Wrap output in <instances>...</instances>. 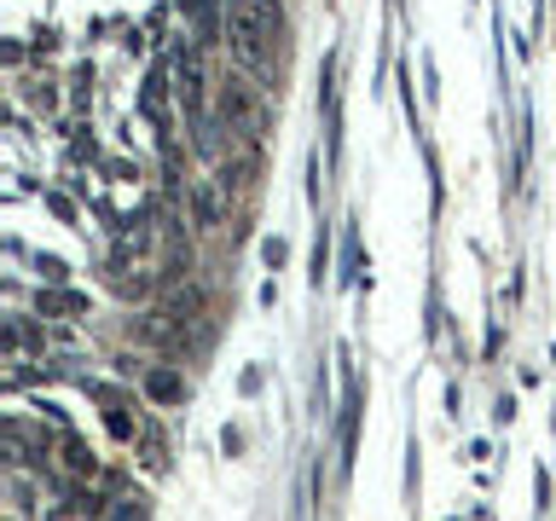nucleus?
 Wrapping results in <instances>:
<instances>
[{
    "mask_svg": "<svg viewBox=\"0 0 556 521\" xmlns=\"http://www.w3.org/2000/svg\"><path fill=\"white\" fill-rule=\"evenodd\" d=\"M273 41H285V12L278 0H226V47L250 76L273 69Z\"/></svg>",
    "mask_w": 556,
    "mask_h": 521,
    "instance_id": "f257e3e1",
    "label": "nucleus"
},
{
    "mask_svg": "<svg viewBox=\"0 0 556 521\" xmlns=\"http://www.w3.org/2000/svg\"><path fill=\"white\" fill-rule=\"evenodd\" d=\"M220 122L232 134H243V145H261V134H267V99H261V87L243 76H226L220 81Z\"/></svg>",
    "mask_w": 556,
    "mask_h": 521,
    "instance_id": "f03ea898",
    "label": "nucleus"
},
{
    "mask_svg": "<svg viewBox=\"0 0 556 521\" xmlns=\"http://www.w3.org/2000/svg\"><path fill=\"white\" fill-rule=\"evenodd\" d=\"M174 81H180L186 111L198 116V111H203V99H208V69H203V52H198V47H186L180 59H174Z\"/></svg>",
    "mask_w": 556,
    "mask_h": 521,
    "instance_id": "7ed1b4c3",
    "label": "nucleus"
},
{
    "mask_svg": "<svg viewBox=\"0 0 556 521\" xmlns=\"http://www.w3.org/2000/svg\"><path fill=\"white\" fill-rule=\"evenodd\" d=\"M255 174H261V145H238L220 163V191H226V198H232V191H250Z\"/></svg>",
    "mask_w": 556,
    "mask_h": 521,
    "instance_id": "20e7f679",
    "label": "nucleus"
},
{
    "mask_svg": "<svg viewBox=\"0 0 556 521\" xmlns=\"http://www.w3.org/2000/svg\"><path fill=\"white\" fill-rule=\"evenodd\" d=\"M191 220H198L203 232H215V226H226V191H220V180L191 186Z\"/></svg>",
    "mask_w": 556,
    "mask_h": 521,
    "instance_id": "39448f33",
    "label": "nucleus"
},
{
    "mask_svg": "<svg viewBox=\"0 0 556 521\" xmlns=\"http://www.w3.org/2000/svg\"><path fill=\"white\" fill-rule=\"evenodd\" d=\"M59 452H64V469H70V475H81V481L99 469V458H93V452H87V446L76 441V434H64V446H59Z\"/></svg>",
    "mask_w": 556,
    "mask_h": 521,
    "instance_id": "423d86ee",
    "label": "nucleus"
},
{
    "mask_svg": "<svg viewBox=\"0 0 556 521\" xmlns=\"http://www.w3.org/2000/svg\"><path fill=\"white\" fill-rule=\"evenodd\" d=\"M139 111H146L156 128H168V104H163V69H156V76L146 81V93H139Z\"/></svg>",
    "mask_w": 556,
    "mask_h": 521,
    "instance_id": "0eeeda50",
    "label": "nucleus"
},
{
    "mask_svg": "<svg viewBox=\"0 0 556 521\" xmlns=\"http://www.w3.org/2000/svg\"><path fill=\"white\" fill-rule=\"evenodd\" d=\"M146 394H151V399H163V406H174V399L186 394V382L174 377V371H146Z\"/></svg>",
    "mask_w": 556,
    "mask_h": 521,
    "instance_id": "6e6552de",
    "label": "nucleus"
},
{
    "mask_svg": "<svg viewBox=\"0 0 556 521\" xmlns=\"http://www.w3.org/2000/svg\"><path fill=\"white\" fill-rule=\"evenodd\" d=\"M180 12H191L198 35H215L220 29V0H180Z\"/></svg>",
    "mask_w": 556,
    "mask_h": 521,
    "instance_id": "1a4fd4ad",
    "label": "nucleus"
},
{
    "mask_svg": "<svg viewBox=\"0 0 556 521\" xmlns=\"http://www.w3.org/2000/svg\"><path fill=\"white\" fill-rule=\"evenodd\" d=\"M87 307V295H76V290H52V295H41V313H81Z\"/></svg>",
    "mask_w": 556,
    "mask_h": 521,
    "instance_id": "9d476101",
    "label": "nucleus"
},
{
    "mask_svg": "<svg viewBox=\"0 0 556 521\" xmlns=\"http://www.w3.org/2000/svg\"><path fill=\"white\" fill-rule=\"evenodd\" d=\"M139 441H146V463H151V469H163V463H168V458H163L168 446H163V429H156V423L139 429Z\"/></svg>",
    "mask_w": 556,
    "mask_h": 521,
    "instance_id": "9b49d317",
    "label": "nucleus"
},
{
    "mask_svg": "<svg viewBox=\"0 0 556 521\" xmlns=\"http://www.w3.org/2000/svg\"><path fill=\"white\" fill-rule=\"evenodd\" d=\"M12 521H17V516H12Z\"/></svg>",
    "mask_w": 556,
    "mask_h": 521,
    "instance_id": "f8f14e48",
    "label": "nucleus"
}]
</instances>
